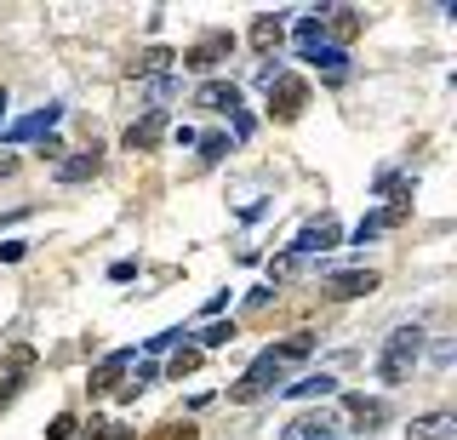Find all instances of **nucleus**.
<instances>
[{
    "mask_svg": "<svg viewBox=\"0 0 457 440\" xmlns=\"http://www.w3.org/2000/svg\"><path fill=\"white\" fill-rule=\"evenodd\" d=\"M149 383H154V361L143 354V361H132V366L120 372V383H114V401H137V394L149 389Z\"/></svg>",
    "mask_w": 457,
    "mask_h": 440,
    "instance_id": "f8f14e48",
    "label": "nucleus"
},
{
    "mask_svg": "<svg viewBox=\"0 0 457 440\" xmlns=\"http://www.w3.org/2000/svg\"><path fill=\"white\" fill-rule=\"evenodd\" d=\"M69 435H80V423L69 418V411H57V418H52V429H46V440H69Z\"/></svg>",
    "mask_w": 457,
    "mask_h": 440,
    "instance_id": "c85d7f7f",
    "label": "nucleus"
},
{
    "mask_svg": "<svg viewBox=\"0 0 457 440\" xmlns=\"http://www.w3.org/2000/svg\"><path fill=\"white\" fill-rule=\"evenodd\" d=\"M309 109V80H297V75H275L269 80V115L275 120H297Z\"/></svg>",
    "mask_w": 457,
    "mask_h": 440,
    "instance_id": "20e7f679",
    "label": "nucleus"
},
{
    "mask_svg": "<svg viewBox=\"0 0 457 440\" xmlns=\"http://www.w3.org/2000/svg\"><path fill=\"white\" fill-rule=\"evenodd\" d=\"M195 366H200V349L189 344V349H178V354H171V366H166V372H171V378H189Z\"/></svg>",
    "mask_w": 457,
    "mask_h": 440,
    "instance_id": "bb28decb",
    "label": "nucleus"
},
{
    "mask_svg": "<svg viewBox=\"0 0 457 440\" xmlns=\"http://www.w3.org/2000/svg\"><path fill=\"white\" fill-rule=\"evenodd\" d=\"M309 349H314V337H309V332H292V337H286V344H275V349H269V354H275V361L286 366V361H303Z\"/></svg>",
    "mask_w": 457,
    "mask_h": 440,
    "instance_id": "5701e85b",
    "label": "nucleus"
},
{
    "mask_svg": "<svg viewBox=\"0 0 457 440\" xmlns=\"http://www.w3.org/2000/svg\"><path fill=\"white\" fill-rule=\"evenodd\" d=\"M161 137H166V109H143V115H137L132 126H126V137H120V144L132 149V154H149L154 144H161Z\"/></svg>",
    "mask_w": 457,
    "mask_h": 440,
    "instance_id": "39448f33",
    "label": "nucleus"
},
{
    "mask_svg": "<svg viewBox=\"0 0 457 440\" xmlns=\"http://www.w3.org/2000/svg\"><path fill=\"white\" fill-rule=\"evenodd\" d=\"M23 258V240H0V263H18Z\"/></svg>",
    "mask_w": 457,
    "mask_h": 440,
    "instance_id": "473e14b6",
    "label": "nucleus"
},
{
    "mask_svg": "<svg viewBox=\"0 0 457 440\" xmlns=\"http://www.w3.org/2000/svg\"><path fill=\"white\" fill-rule=\"evenodd\" d=\"M189 332H161V337H149V354H161V349H171V344H183Z\"/></svg>",
    "mask_w": 457,
    "mask_h": 440,
    "instance_id": "2f4dec72",
    "label": "nucleus"
},
{
    "mask_svg": "<svg viewBox=\"0 0 457 440\" xmlns=\"http://www.w3.org/2000/svg\"><path fill=\"white\" fill-rule=\"evenodd\" d=\"M280 40H286V23L275 18V12H263V18L252 23V46L263 52V58H275V52H280Z\"/></svg>",
    "mask_w": 457,
    "mask_h": 440,
    "instance_id": "dca6fc26",
    "label": "nucleus"
},
{
    "mask_svg": "<svg viewBox=\"0 0 457 440\" xmlns=\"http://www.w3.org/2000/svg\"><path fill=\"white\" fill-rule=\"evenodd\" d=\"M171 63H178V52H166V46H149V52L137 58V75H166Z\"/></svg>",
    "mask_w": 457,
    "mask_h": 440,
    "instance_id": "b1692460",
    "label": "nucleus"
},
{
    "mask_svg": "<svg viewBox=\"0 0 457 440\" xmlns=\"http://www.w3.org/2000/svg\"><path fill=\"white\" fill-rule=\"evenodd\" d=\"M86 440H132V429H120V423H104V418H92V423H86Z\"/></svg>",
    "mask_w": 457,
    "mask_h": 440,
    "instance_id": "a878e982",
    "label": "nucleus"
},
{
    "mask_svg": "<svg viewBox=\"0 0 457 440\" xmlns=\"http://www.w3.org/2000/svg\"><path fill=\"white\" fill-rule=\"evenodd\" d=\"M292 269H297V258H292V252H280V258L269 263V280H286V275H292Z\"/></svg>",
    "mask_w": 457,
    "mask_h": 440,
    "instance_id": "7c9ffc66",
    "label": "nucleus"
},
{
    "mask_svg": "<svg viewBox=\"0 0 457 440\" xmlns=\"http://www.w3.org/2000/svg\"><path fill=\"white\" fill-rule=\"evenodd\" d=\"M137 361V349H114V354H104V361L92 366V378H86V389L92 394H114V383H120V372Z\"/></svg>",
    "mask_w": 457,
    "mask_h": 440,
    "instance_id": "0eeeda50",
    "label": "nucleus"
},
{
    "mask_svg": "<svg viewBox=\"0 0 457 440\" xmlns=\"http://www.w3.org/2000/svg\"><path fill=\"white\" fill-rule=\"evenodd\" d=\"M104 172V149H80V154H69V161H57V183H86V178H97Z\"/></svg>",
    "mask_w": 457,
    "mask_h": 440,
    "instance_id": "9d476101",
    "label": "nucleus"
},
{
    "mask_svg": "<svg viewBox=\"0 0 457 440\" xmlns=\"http://www.w3.org/2000/svg\"><path fill=\"white\" fill-rule=\"evenodd\" d=\"M0 120H6V92H0Z\"/></svg>",
    "mask_w": 457,
    "mask_h": 440,
    "instance_id": "72a5a7b5",
    "label": "nucleus"
},
{
    "mask_svg": "<svg viewBox=\"0 0 457 440\" xmlns=\"http://www.w3.org/2000/svg\"><path fill=\"white\" fill-rule=\"evenodd\" d=\"M337 240H343L337 218H320V223H309V229L292 240V258H309V252H326V246H337Z\"/></svg>",
    "mask_w": 457,
    "mask_h": 440,
    "instance_id": "1a4fd4ad",
    "label": "nucleus"
},
{
    "mask_svg": "<svg viewBox=\"0 0 457 440\" xmlns=\"http://www.w3.org/2000/svg\"><path fill=\"white\" fill-rule=\"evenodd\" d=\"M332 429H337V423L326 418V411H309V418H292V423H286L280 440H332Z\"/></svg>",
    "mask_w": 457,
    "mask_h": 440,
    "instance_id": "4468645a",
    "label": "nucleus"
},
{
    "mask_svg": "<svg viewBox=\"0 0 457 440\" xmlns=\"http://www.w3.org/2000/svg\"><path fill=\"white\" fill-rule=\"evenodd\" d=\"M320 29L337 35V40H354V35H361V12H354V6H326L320 12Z\"/></svg>",
    "mask_w": 457,
    "mask_h": 440,
    "instance_id": "2eb2a0df",
    "label": "nucleus"
},
{
    "mask_svg": "<svg viewBox=\"0 0 457 440\" xmlns=\"http://www.w3.org/2000/svg\"><path fill=\"white\" fill-rule=\"evenodd\" d=\"M326 292L332 297H366V292H378V275L371 269H343V275L326 280Z\"/></svg>",
    "mask_w": 457,
    "mask_h": 440,
    "instance_id": "ddd939ff",
    "label": "nucleus"
},
{
    "mask_svg": "<svg viewBox=\"0 0 457 440\" xmlns=\"http://www.w3.org/2000/svg\"><path fill=\"white\" fill-rule=\"evenodd\" d=\"M452 429H457V418H452V411H428V418H411L406 440H446Z\"/></svg>",
    "mask_w": 457,
    "mask_h": 440,
    "instance_id": "a211bd4d",
    "label": "nucleus"
},
{
    "mask_svg": "<svg viewBox=\"0 0 457 440\" xmlns=\"http://www.w3.org/2000/svg\"><path fill=\"white\" fill-rule=\"evenodd\" d=\"M228 52H235V40H228V35H206V40H200V46H189V52H183V69H195V75H212V69H218V63H228Z\"/></svg>",
    "mask_w": 457,
    "mask_h": 440,
    "instance_id": "423d86ee",
    "label": "nucleus"
},
{
    "mask_svg": "<svg viewBox=\"0 0 457 440\" xmlns=\"http://www.w3.org/2000/svg\"><path fill=\"white\" fill-rule=\"evenodd\" d=\"M195 337H200V344H195L200 354H206V349H223V344H235V320H206Z\"/></svg>",
    "mask_w": 457,
    "mask_h": 440,
    "instance_id": "412c9836",
    "label": "nucleus"
},
{
    "mask_svg": "<svg viewBox=\"0 0 457 440\" xmlns=\"http://www.w3.org/2000/svg\"><path fill=\"white\" fill-rule=\"evenodd\" d=\"M406 218H411V183H395V201L383 206V212H371V218L354 223V246H366V240L383 235V229H400Z\"/></svg>",
    "mask_w": 457,
    "mask_h": 440,
    "instance_id": "7ed1b4c3",
    "label": "nucleus"
},
{
    "mask_svg": "<svg viewBox=\"0 0 457 440\" xmlns=\"http://www.w3.org/2000/svg\"><path fill=\"white\" fill-rule=\"evenodd\" d=\"M195 144H200V161H223V154H228V137H223V132H212V137H195Z\"/></svg>",
    "mask_w": 457,
    "mask_h": 440,
    "instance_id": "cd10ccee",
    "label": "nucleus"
},
{
    "mask_svg": "<svg viewBox=\"0 0 457 440\" xmlns=\"http://www.w3.org/2000/svg\"><path fill=\"white\" fill-rule=\"evenodd\" d=\"M326 46V29H320V12H309V18H297V52H320Z\"/></svg>",
    "mask_w": 457,
    "mask_h": 440,
    "instance_id": "4be33fe9",
    "label": "nucleus"
},
{
    "mask_svg": "<svg viewBox=\"0 0 457 440\" xmlns=\"http://www.w3.org/2000/svg\"><path fill=\"white\" fill-rule=\"evenodd\" d=\"M171 92H178V80H171V75H154V80H149V97H154V104H166Z\"/></svg>",
    "mask_w": 457,
    "mask_h": 440,
    "instance_id": "c756f323",
    "label": "nucleus"
},
{
    "mask_svg": "<svg viewBox=\"0 0 457 440\" xmlns=\"http://www.w3.org/2000/svg\"><path fill=\"white\" fill-rule=\"evenodd\" d=\"M309 63H320V75H326V80H343V75H349V52H343V46H320V52H309Z\"/></svg>",
    "mask_w": 457,
    "mask_h": 440,
    "instance_id": "aec40b11",
    "label": "nucleus"
},
{
    "mask_svg": "<svg viewBox=\"0 0 457 440\" xmlns=\"http://www.w3.org/2000/svg\"><path fill=\"white\" fill-rule=\"evenodd\" d=\"M195 109H212V115H240V87L235 80H206L195 92Z\"/></svg>",
    "mask_w": 457,
    "mask_h": 440,
    "instance_id": "6e6552de",
    "label": "nucleus"
},
{
    "mask_svg": "<svg viewBox=\"0 0 457 440\" xmlns=\"http://www.w3.org/2000/svg\"><path fill=\"white\" fill-rule=\"evenodd\" d=\"M418 354H423V326H400V332H389V344L378 354V378L383 383H406L411 366H418Z\"/></svg>",
    "mask_w": 457,
    "mask_h": 440,
    "instance_id": "f257e3e1",
    "label": "nucleus"
},
{
    "mask_svg": "<svg viewBox=\"0 0 457 440\" xmlns=\"http://www.w3.org/2000/svg\"><path fill=\"white\" fill-rule=\"evenodd\" d=\"M57 120H63V104H46V109H35V115H23V120L12 126L6 137H18V144H29V137H46Z\"/></svg>",
    "mask_w": 457,
    "mask_h": 440,
    "instance_id": "9b49d317",
    "label": "nucleus"
},
{
    "mask_svg": "<svg viewBox=\"0 0 457 440\" xmlns=\"http://www.w3.org/2000/svg\"><path fill=\"white\" fill-rule=\"evenodd\" d=\"M280 372L286 366L275 361V354H257V361L246 366V372H240L235 383H228V401H263V394H275V383H280Z\"/></svg>",
    "mask_w": 457,
    "mask_h": 440,
    "instance_id": "f03ea898",
    "label": "nucleus"
},
{
    "mask_svg": "<svg viewBox=\"0 0 457 440\" xmlns=\"http://www.w3.org/2000/svg\"><path fill=\"white\" fill-rule=\"evenodd\" d=\"M343 411H349V423H361V429H378V423L389 418V406L366 401V394H343Z\"/></svg>",
    "mask_w": 457,
    "mask_h": 440,
    "instance_id": "f3484780",
    "label": "nucleus"
},
{
    "mask_svg": "<svg viewBox=\"0 0 457 440\" xmlns=\"http://www.w3.org/2000/svg\"><path fill=\"white\" fill-rule=\"evenodd\" d=\"M286 394H292V401H320V394H337V378L332 372H309V378L286 383Z\"/></svg>",
    "mask_w": 457,
    "mask_h": 440,
    "instance_id": "6ab92c4d",
    "label": "nucleus"
},
{
    "mask_svg": "<svg viewBox=\"0 0 457 440\" xmlns=\"http://www.w3.org/2000/svg\"><path fill=\"white\" fill-rule=\"evenodd\" d=\"M143 440H200V429H195V423H154Z\"/></svg>",
    "mask_w": 457,
    "mask_h": 440,
    "instance_id": "393cba45",
    "label": "nucleus"
}]
</instances>
